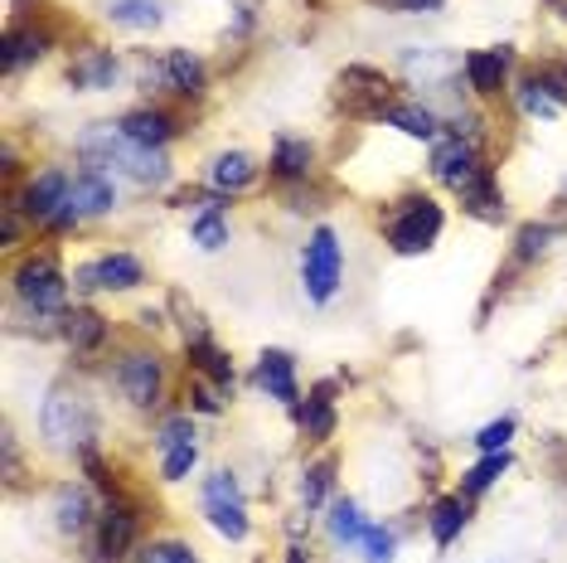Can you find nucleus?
<instances>
[{"label":"nucleus","instance_id":"f257e3e1","mask_svg":"<svg viewBox=\"0 0 567 563\" xmlns=\"http://www.w3.org/2000/svg\"><path fill=\"white\" fill-rule=\"evenodd\" d=\"M79 156H83V165H93V171H117L141 190L171 181V161H165V151L141 146V141H132L122 126H112V122L87 126V132L79 136Z\"/></svg>","mask_w":567,"mask_h":563},{"label":"nucleus","instance_id":"f03ea898","mask_svg":"<svg viewBox=\"0 0 567 563\" xmlns=\"http://www.w3.org/2000/svg\"><path fill=\"white\" fill-rule=\"evenodd\" d=\"M40 428H44L49 447H59V452H87L93 432H97V413L83 389L59 383V389H49V399L40 408Z\"/></svg>","mask_w":567,"mask_h":563},{"label":"nucleus","instance_id":"7ed1b4c3","mask_svg":"<svg viewBox=\"0 0 567 563\" xmlns=\"http://www.w3.org/2000/svg\"><path fill=\"white\" fill-rule=\"evenodd\" d=\"M442 224H446V214H442V204L427 199V195H408V199H398V209H393V219H389V243H393V253H427L436 234H442Z\"/></svg>","mask_w":567,"mask_h":563},{"label":"nucleus","instance_id":"20e7f679","mask_svg":"<svg viewBox=\"0 0 567 563\" xmlns=\"http://www.w3.org/2000/svg\"><path fill=\"white\" fill-rule=\"evenodd\" d=\"M16 297L30 306V311H59L63 297H69V277L54 253H30L16 267Z\"/></svg>","mask_w":567,"mask_h":563},{"label":"nucleus","instance_id":"39448f33","mask_svg":"<svg viewBox=\"0 0 567 563\" xmlns=\"http://www.w3.org/2000/svg\"><path fill=\"white\" fill-rule=\"evenodd\" d=\"M340 273H344V258H340V238L334 228L320 224L311 238H306V253H301V282H306V297L316 306H326L340 287Z\"/></svg>","mask_w":567,"mask_h":563},{"label":"nucleus","instance_id":"423d86ee","mask_svg":"<svg viewBox=\"0 0 567 563\" xmlns=\"http://www.w3.org/2000/svg\"><path fill=\"white\" fill-rule=\"evenodd\" d=\"M204 515L224 540H248V505H243V491L234 481V471H214L204 481Z\"/></svg>","mask_w":567,"mask_h":563},{"label":"nucleus","instance_id":"0eeeda50","mask_svg":"<svg viewBox=\"0 0 567 563\" xmlns=\"http://www.w3.org/2000/svg\"><path fill=\"white\" fill-rule=\"evenodd\" d=\"M340 102L354 117H383L393 108V83L379 69H344L340 73Z\"/></svg>","mask_w":567,"mask_h":563},{"label":"nucleus","instance_id":"6e6552de","mask_svg":"<svg viewBox=\"0 0 567 563\" xmlns=\"http://www.w3.org/2000/svg\"><path fill=\"white\" fill-rule=\"evenodd\" d=\"M161 360L156 350H126L117 360V389L132 408H156L161 403Z\"/></svg>","mask_w":567,"mask_h":563},{"label":"nucleus","instance_id":"1a4fd4ad","mask_svg":"<svg viewBox=\"0 0 567 563\" xmlns=\"http://www.w3.org/2000/svg\"><path fill=\"white\" fill-rule=\"evenodd\" d=\"M146 277V267H141L132 253H102V258L83 263L73 282H79L83 291H132L136 282Z\"/></svg>","mask_w":567,"mask_h":563},{"label":"nucleus","instance_id":"9d476101","mask_svg":"<svg viewBox=\"0 0 567 563\" xmlns=\"http://www.w3.org/2000/svg\"><path fill=\"white\" fill-rule=\"evenodd\" d=\"M481 165H485V161H481V151H475L471 136H456V132H451L446 141H436V146H432V175H436L442 185H451V190L466 185L471 175L481 171Z\"/></svg>","mask_w":567,"mask_h":563},{"label":"nucleus","instance_id":"9b49d317","mask_svg":"<svg viewBox=\"0 0 567 563\" xmlns=\"http://www.w3.org/2000/svg\"><path fill=\"white\" fill-rule=\"evenodd\" d=\"M69 175L63 171H40L34 175L30 185H24V195H20V214L30 224H49L54 219V214L63 209V204H69Z\"/></svg>","mask_w":567,"mask_h":563},{"label":"nucleus","instance_id":"f8f14e48","mask_svg":"<svg viewBox=\"0 0 567 563\" xmlns=\"http://www.w3.org/2000/svg\"><path fill=\"white\" fill-rule=\"evenodd\" d=\"M141 79H156V83H165V88H175L179 98H199L204 93V79H209V73H204V63L189 54V49H171V54H165L161 63H151V69H141Z\"/></svg>","mask_w":567,"mask_h":563},{"label":"nucleus","instance_id":"ddd939ff","mask_svg":"<svg viewBox=\"0 0 567 563\" xmlns=\"http://www.w3.org/2000/svg\"><path fill=\"white\" fill-rule=\"evenodd\" d=\"M132 544H136V515L122 501H112L97 515V559L102 563H117V559L132 554Z\"/></svg>","mask_w":567,"mask_h":563},{"label":"nucleus","instance_id":"4468645a","mask_svg":"<svg viewBox=\"0 0 567 563\" xmlns=\"http://www.w3.org/2000/svg\"><path fill=\"white\" fill-rule=\"evenodd\" d=\"M112 204H117L112 181L102 171H93V165H83V171L73 175V185H69V209L79 214V219H87V214H107Z\"/></svg>","mask_w":567,"mask_h":563},{"label":"nucleus","instance_id":"2eb2a0df","mask_svg":"<svg viewBox=\"0 0 567 563\" xmlns=\"http://www.w3.org/2000/svg\"><path fill=\"white\" fill-rule=\"evenodd\" d=\"M257 383H262L267 393H272L277 403H301V389H296V365L287 350H262V360H257Z\"/></svg>","mask_w":567,"mask_h":563},{"label":"nucleus","instance_id":"dca6fc26","mask_svg":"<svg viewBox=\"0 0 567 563\" xmlns=\"http://www.w3.org/2000/svg\"><path fill=\"white\" fill-rule=\"evenodd\" d=\"M117 126H122V132L132 136V141H141V146H156V151H165V141L179 132V122H175L165 108H136V112H126Z\"/></svg>","mask_w":567,"mask_h":563},{"label":"nucleus","instance_id":"f3484780","mask_svg":"<svg viewBox=\"0 0 567 563\" xmlns=\"http://www.w3.org/2000/svg\"><path fill=\"white\" fill-rule=\"evenodd\" d=\"M509 79V49H481V54L466 59V83L481 98H495Z\"/></svg>","mask_w":567,"mask_h":563},{"label":"nucleus","instance_id":"a211bd4d","mask_svg":"<svg viewBox=\"0 0 567 563\" xmlns=\"http://www.w3.org/2000/svg\"><path fill=\"white\" fill-rule=\"evenodd\" d=\"M456 195H461V204H466L471 214H481V219H499V214H505V195H499L495 171H489V165H481V171H475Z\"/></svg>","mask_w":567,"mask_h":563},{"label":"nucleus","instance_id":"6ab92c4d","mask_svg":"<svg viewBox=\"0 0 567 563\" xmlns=\"http://www.w3.org/2000/svg\"><path fill=\"white\" fill-rule=\"evenodd\" d=\"M112 79H117V59H112V49H87V54H79L73 69H69V83L87 88V93L112 88Z\"/></svg>","mask_w":567,"mask_h":563},{"label":"nucleus","instance_id":"aec40b11","mask_svg":"<svg viewBox=\"0 0 567 563\" xmlns=\"http://www.w3.org/2000/svg\"><path fill=\"white\" fill-rule=\"evenodd\" d=\"M383 122L398 126L403 136H417V141H436V136H442V117H436L432 108H422V102H393V108L383 112Z\"/></svg>","mask_w":567,"mask_h":563},{"label":"nucleus","instance_id":"412c9836","mask_svg":"<svg viewBox=\"0 0 567 563\" xmlns=\"http://www.w3.org/2000/svg\"><path fill=\"white\" fill-rule=\"evenodd\" d=\"M54 520L63 534H83L87 524H93V501H87L83 485H59L54 495Z\"/></svg>","mask_w":567,"mask_h":563},{"label":"nucleus","instance_id":"4be33fe9","mask_svg":"<svg viewBox=\"0 0 567 563\" xmlns=\"http://www.w3.org/2000/svg\"><path fill=\"white\" fill-rule=\"evenodd\" d=\"M63 340L73 345V350H97L102 340H107V321H102L97 311H87V306H79V311H63Z\"/></svg>","mask_w":567,"mask_h":563},{"label":"nucleus","instance_id":"5701e85b","mask_svg":"<svg viewBox=\"0 0 567 563\" xmlns=\"http://www.w3.org/2000/svg\"><path fill=\"white\" fill-rule=\"evenodd\" d=\"M272 175H277V181H306V175H311V146H306L301 136H277Z\"/></svg>","mask_w":567,"mask_h":563},{"label":"nucleus","instance_id":"b1692460","mask_svg":"<svg viewBox=\"0 0 567 563\" xmlns=\"http://www.w3.org/2000/svg\"><path fill=\"white\" fill-rule=\"evenodd\" d=\"M466 520H471V505L461 501V495H442V501L432 505V515H427V524H432V540L446 549L461 530H466Z\"/></svg>","mask_w":567,"mask_h":563},{"label":"nucleus","instance_id":"393cba45","mask_svg":"<svg viewBox=\"0 0 567 563\" xmlns=\"http://www.w3.org/2000/svg\"><path fill=\"white\" fill-rule=\"evenodd\" d=\"M252 181H257V165H252V156H243V151H224V156L209 165L214 190H248Z\"/></svg>","mask_w":567,"mask_h":563},{"label":"nucleus","instance_id":"a878e982","mask_svg":"<svg viewBox=\"0 0 567 563\" xmlns=\"http://www.w3.org/2000/svg\"><path fill=\"white\" fill-rule=\"evenodd\" d=\"M296 413H301V428L311 442H326L334 432V408H330V383H320V389L306 399V408L296 403Z\"/></svg>","mask_w":567,"mask_h":563},{"label":"nucleus","instance_id":"bb28decb","mask_svg":"<svg viewBox=\"0 0 567 563\" xmlns=\"http://www.w3.org/2000/svg\"><path fill=\"white\" fill-rule=\"evenodd\" d=\"M189 360H195V369L204 379H214L218 389H228V383H234V360H228L224 350H218V345L204 336V340H189Z\"/></svg>","mask_w":567,"mask_h":563},{"label":"nucleus","instance_id":"cd10ccee","mask_svg":"<svg viewBox=\"0 0 567 563\" xmlns=\"http://www.w3.org/2000/svg\"><path fill=\"white\" fill-rule=\"evenodd\" d=\"M44 49H49V30H10L6 34V69L16 73L24 69V63H34V59H44Z\"/></svg>","mask_w":567,"mask_h":563},{"label":"nucleus","instance_id":"c85d7f7f","mask_svg":"<svg viewBox=\"0 0 567 563\" xmlns=\"http://www.w3.org/2000/svg\"><path fill=\"white\" fill-rule=\"evenodd\" d=\"M364 530L369 524H364V515H359L354 501H334L330 505V534L340 544H364Z\"/></svg>","mask_w":567,"mask_h":563},{"label":"nucleus","instance_id":"c756f323","mask_svg":"<svg viewBox=\"0 0 567 563\" xmlns=\"http://www.w3.org/2000/svg\"><path fill=\"white\" fill-rule=\"evenodd\" d=\"M509 471V452H485V462H475L471 471H466V481H461V491L466 495H481V491H489L499 477Z\"/></svg>","mask_w":567,"mask_h":563},{"label":"nucleus","instance_id":"7c9ffc66","mask_svg":"<svg viewBox=\"0 0 567 563\" xmlns=\"http://www.w3.org/2000/svg\"><path fill=\"white\" fill-rule=\"evenodd\" d=\"M519 108L528 112V117H558V108H563V102L548 93L538 73H528V79L519 83Z\"/></svg>","mask_w":567,"mask_h":563},{"label":"nucleus","instance_id":"2f4dec72","mask_svg":"<svg viewBox=\"0 0 567 563\" xmlns=\"http://www.w3.org/2000/svg\"><path fill=\"white\" fill-rule=\"evenodd\" d=\"M107 16L117 24H132V30H151V24H161V6L156 0H112Z\"/></svg>","mask_w":567,"mask_h":563},{"label":"nucleus","instance_id":"473e14b6","mask_svg":"<svg viewBox=\"0 0 567 563\" xmlns=\"http://www.w3.org/2000/svg\"><path fill=\"white\" fill-rule=\"evenodd\" d=\"M330 481H334V462H330V457H320V462L306 467V471H301V505L316 510L320 501H326Z\"/></svg>","mask_w":567,"mask_h":563},{"label":"nucleus","instance_id":"72a5a7b5","mask_svg":"<svg viewBox=\"0 0 567 563\" xmlns=\"http://www.w3.org/2000/svg\"><path fill=\"white\" fill-rule=\"evenodd\" d=\"M195 243H199V248H209V253L228 243V219H224V209H218V204H209V209L195 219Z\"/></svg>","mask_w":567,"mask_h":563},{"label":"nucleus","instance_id":"f704fd0d","mask_svg":"<svg viewBox=\"0 0 567 563\" xmlns=\"http://www.w3.org/2000/svg\"><path fill=\"white\" fill-rule=\"evenodd\" d=\"M136 563H199V559H195V549H189L185 540H151L136 554Z\"/></svg>","mask_w":567,"mask_h":563},{"label":"nucleus","instance_id":"c9c22d12","mask_svg":"<svg viewBox=\"0 0 567 563\" xmlns=\"http://www.w3.org/2000/svg\"><path fill=\"white\" fill-rule=\"evenodd\" d=\"M548 238H558V228L553 224H524L519 228V248H514V263H534L538 253L548 248Z\"/></svg>","mask_w":567,"mask_h":563},{"label":"nucleus","instance_id":"e433bc0d","mask_svg":"<svg viewBox=\"0 0 567 563\" xmlns=\"http://www.w3.org/2000/svg\"><path fill=\"white\" fill-rule=\"evenodd\" d=\"M195 462H199V447L195 442H179V447H165L161 471H165V481H185L189 471H195Z\"/></svg>","mask_w":567,"mask_h":563},{"label":"nucleus","instance_id":"4c0bfd02","mask_svg":"<svg viewBox=\"0 0 567 563\" xmlns=\"http://www.w3.org/2000/svg\"><path fill=\"white\" fill-rule=\"evenodd\" d=\"M156 442H161V452H165V447H179V442H195V418H189V413L165 418L161 432H156Z\"/></svg>","mask_w":567,"mask_h":563},{"label":"nucleus","instance_id":"58836bf2","mask_svg":"<svg viewBox=\"0 0 567 563\" xmlns=\"http://www.w3.org/2000/svg\"><path fill=\"white\" fill-rule=\"evenodd\" d=\"M509 438H514V418H499V422H485V428L475 432V447H481V452H505Z\"/></svg>","mask_w":567,"mask_h":563},{"label":"nucleus","instance_id":"ea45409f","mask_svg":"<svg viewBox=\"0 0 567 563\" xmlns=\"http://www.w3.org/2000/svg\"><path fill=\"white\" fill-rule=\"evenodd\" d=\"M364 549H369V563H393V549H398L393 530H379V524H369V530H364Z\"/></svg>","mask_w":567,"mask_h":563},{"label":"nucleus","instance_id":"a19ab883","mask_svg":"<svg viewBox=\"0 0 567 563\" xmlns=\"http://www.w3.org/2000/svg\"><path fill=\"white\" fill-rule=\"evenodd\" d=\"M189 399H195L199 413H218V408H224V399H218V383H214V379H199L195 389H189Z\"/></svg>","mask_w":567,"mask_h":563},{"label":"nucleus","instance_id":"79ce46f5","mask_svg":"<svg viewBox=\"0 0 567 563\" xmlns=\"http://www.w3.org/2000/svg\"><path fill=\"white\" fill-rule=\"evenodd\" d=\"M383 10H398V16H427V10H442L446 0H373Z\"/></svg>","mask_w":567,"mask_h":563},{"label":"nucleus","instance_id":"37998d69","mask_svg":"<svg viewBox=\"0 0 567 563\" xmlns=\"http://www.w3.org/2000/svg\"><path fill=\"white\" fill-rule=\"evenodd\" d=\"M20 209H16V204H6V243H20Z\"/></svg>","mask_w":567,"mask_h":563},{"label":"nucleus","instance_id":"c03bdc74","mask_svg":"<svg viewBox=\"0 0 567 563\" xmlns=\"http://www.w3.org/2000/svg\"><path fill=\"white\" fill-rule=\"evenodd\" d=\"M281 563H311V559H306V549H287V559Z\"/></svg>","mask_w":567,"mask_h":563}]
</instances>
